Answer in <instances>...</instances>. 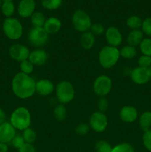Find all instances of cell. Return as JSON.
Returning <instances> with one entry per match:
<instances>
[{"label": "cell", "instance_id": "cell-43", "mask_svg": "<svg viewBox=\"0 0 151 152\" xmlns=\"http://www.w3.org/2000/svg\"><path fill=\"white\" fill-rule=\"evenodd\" d=\"M132 70L133 69L128 68V67H126V68H124V70H123V73H124L125 75H130L132 72Z\"/></svg>", "mask_w": 151, "mask_h": 152}, {"label": "cell", "instance_id": "cell-22", "mask_svg": "<svg viewBox=\"0 0 151 152\" xmlns=\"http://www.w3.org/2000/svg\"><path fill=\"white\" fill-rule=\"evenodd\" d=\"M30 22L33 28H43L46 22L45 16L41 12H34L30 16Z\"/></svg>", "mask_w": 151, "mask_h": 152}, {"label": "cell", "instance_id": "cell-4", "mask_svg": "<svg viewBox=\"0 0 151 152\" xmlns=\"http://www.w3.org/2000/svg\"><path fill=\"white\" fill-rule=\"evenodd\" d=\"M2 29L4 35L12 40L19 39L23 34V27L16 18H6L3 22Z\"/></svg>", "mask_w": 151, "mask_h": 152}, {"label": "cell", "instance_id": "cell-35", "mask_svg": "<svg viewBox=\"0 0 151 152\" xmlns=\"http://www.w3.org/2000/svg\"><path fill=\"white\" fill-rule=\"evenodd\" d=\"M90 32L94 36H100L105 33V28L103 25L100 23L92 24L90 28Z\"/></svg>", "mask_w": 151, "mask_h": 152}, {"label": "cell", "instance_id": "cell-44", "mask_svg": "<svg viewBox=\"0 0 151 152\" xmlns=\"http://www.w3.org/2000/svg\"><path fill=\"white\" fill-rule=\"evenodd\" d=\"M148 71H149V74H150V78H151V66L149 68H148Z\"/></svg>", "mask_w": 151, "mask_h": 152}, {"label": "cell", "instance_id": "cell-1", "mask_svg": "<svg viewBox=\"0 0 151 152\" xmlns=\"http://www.w3.org/2000/svg\"><path fill=\"white\" fill-rule=\"evenodd\" d=\"M15 96L20 99H28L36 92V81L30 75L19 72L13 77L11 83Z\"/></svg>", "mask_w": 151, "mask_h": 152}, {"label": "cell", "instance_id": "cell-30", "mask_svg": "<svg viewBox=\"0 0 151 152\" xmlns=\"http://www.w3.org/2000/svg\"><path fill=\"white\" fill-rule=\"evenodd\" d=\"M113 147L110 144L105 140H99L95 145V149L96 152H111Z\"/></svg>", "mask_w": 151, "mask_h": 152}, {"label": "cell", "instance_id": "cell-36", "mask_svg": "<svg viewBox=\"0 0 151 152\" xmlns=\"http://www.w3.org/2000/svg\"><path fill=\"white\" fill-rule=\"evenodd\" d=\"M142 141H143V144L145 148L148 151H151V129L144 132Z\"/></svg>", "mask_w": 151, "mask_h": 152}, {"label": "cell", "instance_id": "cell-26", "mask_svg": "<svg viewBox=\"0 0 151 152\" xmlns=\"http://www.w3.org/2000/svg\"><path fill=\"white\" fill-rule=\"evenodd\" d=\"M1 8L3 15L7 18L11 17L14 13L15 6L12 1H4L1 4Z\"/></svg>", "mask_w": 151, "mask_h": 152}, {"label": "cell", "instance_id": "cell-18", "mask_svg": "<svg viewBox=\"0 0 151 152\" xmlns=\"http://www.w3.org/2000/svg\"><path fill=\"white\" fill-rule=\"evenodd\" d=\"M62 27V22L58 18L51 16L46 19L44 25V29L48 34H55L59 32Z\"/></svg>", "mask_w": 151, "mask_h": 152}, {"label": "cell", "instance_id": "cell-15", "mask_svg": "<svg viewBox=\"0 0 151 152\" xmlns=\"http://www.w3.org/2000/svg\"><path fill=\"white\" fill-rule=\"evenodd\" d=\"M53 82L47 79H42L36 82V92L41 96H48L54 91Z\"/></svg>", "mask_w": 151, "mask_h": 152}, {"label": "cell", "instance_id": "cell-9", "mask_svg": "<svg viewBox=\"0 0 151 152\" xmlns=\"http://www.w3.org/2000/svg\"><path fill=\"white\" fill-rule=\"evenodd\" d=\"M108 121L107 116L101 111H96L91 114L89 120V126L94 132L101 133L105 132L107 127Z\"/></svg>", "mask_w": 151, "mask_h": 152}, {"label": "cell", "instance_id": "cell-39", "mask_svg": "<svg viewBox=\"0 0 151 152\" xmlns=\"http://www.w3.org/2000/svg\"><path fill=\"white\" fill-rule=\"evenodd\" d=\"M98 106H99V111L104 113L105 111H106L107 110L108 106H109L108 101L105 97H102L99 99V102H98Z\"/></svg>", "mask_w": 151, "mask_h": 152}, {"label": "cell", "instance_id": "cell-40", "mask_svg": "<svg viewBox=\"0 0 151 152\" xmlns=\"http://www.w3.org/2000/svg\"><path fill=\"white\" fill-rule=\"evenodd\" d=\"M19 152H36V148L33 144L25 142L19 149Z\"/></svg>", "mask_w": 151, "mask_h": 152}, {"label": "cell", "instance_id": "cell-6", "mask_svg": "<svg viewBox=\"0 0 151 152\" xmlns=\"http://www.w3.org/2000/svg\"><path fill=\"white\" fill-rule=\"evenodd\" d=\"M72 22L74 28L77 31L81 33L88 31L92 25L90 16L87 14V13L82 10H78L73 13L72 17Z\"/></svg>", "mask_w": 151, "mask_h": 152}, {"label": "cell", "instance_id": "cell-16", "mask_svg": "<svg viewBox=\"0 0 151 152\" xmlns=\"http://www.w3.org/2000/svg\"><path fill=\"white\" fill-rule=\"evenodd\" d=\"M28 59L33 65L41 66L47 62L48 55L47 52L42 49H36L30 53Z\"/></svg>", "mask_w": 151, "mask_h": 152}, {"label": "cell", "instance_id": "cell-31", "mask_svg": "<svg viewBox=\"0 0 151 152\" xmlns=\"http://www.w3.org/2000/svg\"><path fill=\"white\" fill-rule=\"evenodd\" d=\"M19 68H20L21 72L30 75L33 71L34 65L31 63V62L29 59H26V60H24L20 62Z\"/></svg>", "mask_w": 151, "mask_h": 152}, {"label": "cell", "instance_id": "cell-7", "mask_svg": "<svg viewBox=\"0 0 151 152\" xmlns=\"http://www.w3.org/2000/svg\"><path fill=\"white\" fill-rule=\"evenodd\" d=\"M112 88V80L107 75H101L93 83V91L98 96L104 97L110 93Z\"/></svg>", "mask_w": 151, "mask_h": 152}, {"label": "cell", "instance_id": "cell-11", "mask_svg": "<svg viewBox=\"0 0 151 152\" xmlns=\"http://www.w3.org/2000/svg\"><path fill=\"white\" fill-rule=\"evenodd\" d=\"M106 40L110 46L117 48L122 42V35L116 27H109L105 31Z\"/></svg>", "mask_w": 151, "mask_h": 152}, {"label": "cell", "instance_id": "cell-27", "mask_svg": "<svg viewBox=\"0 0 151 152\" xmlns=\"http://www.w3.org/2000/svg\"><path fill=\"white\" fill-rule=\"evenodd\" d=\"M139 48L142 53V55L151 56V39H143L139 45Z\"/></svg>", "mask_w": 151, "mask_h": 152}, {"label": "cell", "instance_id": "cell-28", "mask_svg": "<svg viewBox=\"0 0 151 152\" xmlns=\"http://www.w3.org/2000/svg\"><path fill=\"white\" fill-rule=\"evenodd\" d=\"M22 137L26 143L33 144L36 139V134L31 128H28L22 132Z\"/></svg>", "mask_w": 151, "mask_h": 152}, {"label": "cell", "instance_id": "cell-32", "mask_svg": "<svg viewBox=\"0 0 151 152\" xmlns=\"http://www.w3.org/2000/svg\"><path fill=\"white\" fill-rule=\"evenodd\" d=\"M111 152H135L133 147L127 142H123L113 147Z\"/></svg>", "mask_w": 151, "mask_h": 152}, {"label": "cell", "instance_id": "cell-25", "mask_svg": "<svg viewBox=\"0 0 151 152\" xmlns=\"http://www.w3.org/2000/svg\"><path fill=\"white\" fill-rule=\"evenodd\" d=\"M142 23L143 22L142 19L137 16H130L127 19V22H126L127 27L132 30H138L141 28L142 26Z\"/></svg>", "mask_w": 151, "mask_h": 152}, {"label": "cell", "instance_id": "cell-19", "mask_svg": "<svg viewBox=\"0 0 151 152\" xmlns=\"http://www.w3.org/2000/svg\"><path fill=\"white\" fill-rule=\"evenodd\" d=\"M144 33L140 29L138 30H132L129 33L128 36L127 37V42L128 43V45L136 47L139 45L143 39Z\"/></svg>", "mask_w": 151, "mask_h": 152}, {"label": "cell", "instance_id": "cell-33", "mask_svg": "<svg viewBox=\"0 0 151 152\" xmlns=\"http://www.w3.org/2000/svg\"><path fill=\"white\" fill-rule=\"evenodd\" d=\"M139 67L144 68H149L151 66V56L142 55L138 59Z\"/></svg>", "mask_w": 151, "mask_h": 152}, {"label": "cell", "instance_id": "cell-2", "mask_svg": "<svg viewBox=\"0 0 151 152\" xmlns=\"http://www.w3.org/2000/svg\"><path fill=\"white\" fill-rule=\"evenodd\" d=\"M10 123L16 130L24 131L30 128L31 115L29 110L25 107H19L12 112Z\"/></svg>", "mask_w": 151, "mask_h": 152}, {"label": "cell", "instance_id": "cell-14", "mask_svg": "<svg viewBox=\"0 0 151 152\" xmlns=\"http://www.w3.org/2000/svg\"><path fill=\"white\" fill-rule=\"evenodd\" d=\"M36 8L35 0H22L18 6V13L23 18L30 17Z\"/></svg>", "mask_w": 151, "mask_h": 152}, {"label": "cell", "instance_id": "cell-12", "mask_svg": "<svg viewBox=\"0 0 151 152\" xmlns=\"http://www.w3.org/2000/svg\"><path fill=\"white\" fill-rule=\"evenodd\" d=\"M130 77L132 81L137 85L146 84L151 79L148 68H144L141 67H137L132 70Z\"/></svg>", "mask_w": 151, "mask_h": 152}, {"label": "cell", "instance_id": "cell-20", "mask_svg": "<svg viewBox=\"0 0 151 152\" xmlns=\"http://www.w3.org/2000/svg\"><path fill=\"white\" fill-rule=\"evenodd\" d=\"M95 44V36L90 31L82 33L80 37V45L85 50H90Z\"/></svg>", "mask_w": 151, "mask_h": 152}, {"label": "cell", "instance_id": "cell-17", "mask_svg": "<svg viewBox=\"0 0 151 152\" xmlns=\"http://www.w3.org/2000/svg\"><path fill=\"white\" fill-rule=\"evenodd\" d=\"M119 117L124 123H133L138 118V111L135 107L125 105L120 110Z\"/></svg>", "mask_w": 151, "mask_h": 152}, {"label": "cell", "instance_id": "cell-13", "mask_svg": "<svg viewBox=\"0 0 151 152\" xmlns=\"http://www.w3.org/2000/svg\"><path fill=\"white\" fill-rule=\"evenodd\" d=\"M16 134L15 128L8 122L0 125V142L9 143Z\"/></svg>", "mask_w": 151, "mask_h": 152}, {"label": "cell", "instance_id": "cell-23", "mask_svg": "<svg viewBox=\"0 0 151 152\" xmlns=\"http://www.w3.org/2000/svg\"><path fill=\"white\" fill-rule=\"evenodd\" d=\"M120 52V56H122L123 58L126 59H131L134 58L137 54V51L135 47L130 45H126L123 47Z\"/></svg>", "mask_w": 151, "mask_h": 152}, {"label": "cell", "instance_id": "cell-38", "mask_svg": "<svg viewBox=\"0 0 151 152\" xmlns=\"http://www.w3.org/2000/svg\"><path fill=\"white\" fill-rule=\"evenodd\" d=\"M142 32L147 35L148 37H151V16L145 19L142 23Z\"/></svg>", "mask_w": 151, "mask_h": 152}, {"label": "cell", "instance_id": "cell-34", "mask_svg": "<svg viewBox=\"0 0 151 152\" xmlns=\"http://www.w3.org/2000/svg\"><path fill=\"white\" fill-rule=\"evenodd\" d=\"M76 133L79 136H84L90 131V126L85 123H79L75 129Z\"/></svg>", "mask_w": 151, "mask_h": 152}, {"label": "cell", "instance_id": "cell-8", "mask_svg": "<svg viewBox=\"0 0 151 152\" xmlns=\"http://www.w3.org/2000/svg\"><path fill=\"white\" fill-rule=\"evenodd\" d=\"M49 34L44 28H33V27L28 34V39L32 45L41 47L44 45L48 41Z\"/></svg>", "mask_w": 151, "mask_h": 152}, {"label": "cell", "instance_id": "cell-41", "mask_svg": "<svg viewBox=\"0 0 151 152\" xmlns=\"http://www.w3.org/2000/svg\"><path fill=\"white\" fill-rule=\"evenodd\" d=\"M6 120V114L3 109L0 108V125L2 124Z\"/></svg>", "mask_w": 151, "mask_h": 152}, {"label": "cell", "instance_id": "cell-24", "mask_svg": "<svg viewBox=\"0 0 151 152\" xmlns=\"http://www.w3.org/2000/svg\"><path fill=\"white\" fill-rule=\"evenodd\" d=\"M67 109L64 104H59L53 110V115L55 119L58 121H63L67 117Z\"/></svg>", "mask_w": 151, "mask_h": 152}, {"label": "cell", "instance_id": "cell-3", "mask_svg": "<svg viewBox=\"0 0 151 152\" xmlns=\"http://www.w3.org/2000/svg\"><path fill=\"white\" fill-rule=\"evenodd\" d=\"M119 58V50L117 48L113 46H105L99 52V63L101 66L105 69H109L115 66Z\"/></svg>", "mask_w": 151, "mask_h": 152}, {"label": "cell", "instance_id": "cell-5", "mask_svg": "<svg viewBox=\"0 0 151 152\" xmlns=\"http://www.w3.org/2000/svg\"><path fill=\"white\" fill-rule=\"evenodd\" d=\"M56 98L61 104H67L70 102L75 97V89L71 83L63 80L56 86Z\"/></svg>", "mask_w": 151, "mask_h": 152}, {"label": "cell", "instance_id": "cell-29", "mask_svg": "<svg viewBox=\"0 0 151 152\" xmlns=\"http://www.w3.org/2000/svg\"><path fill=\"white\" fill-rule=\"evenodd\" d=\"M62 0H41L43 7L47 10H56L61 6Z\"/></svg>", "mask_w": 151, "mask_h": 152}, {"label": "cell", "instance_id": "cell-42", "mask_svg": "<svg viewBox=\"0 0 151 152\" xmlns=\"http://www.w3.org/2000/svg\"><path fill=\"white\" fill-rule=\"evenodd\" d=\"M8 151V146L7 143L0 142V152H7Z\"/></svg>", "mask_w": 151, "mask_h": 152}, {"label": "cell", "instance_id": "cell-37", "mask_svg": "<svg viewBox=\"0 0 151 152\" xmlns=\"http://www.w3.org/2000/svg\"><path fill=\"white\" fill-rule=\"evenodd\" d=\"M10 143H11V145H13L15 148H17V149L19 150V148L25 143V140H24L23 137H22V135L17 134H16L15 135L14 137L13 138V140H11Z\"/></svg>", "mask_w": 151, "mask_h": 152}, {"label": "cell", "instance_id": "cell-21", "mask_svg": "<svg viewBox=\"0 0 151 152\" xmlns=\"http://www.w3.org/2000/svg\"><path fill=\"white\" fill-rule=\"evenodd\" d=\"M139 123L140 128L144 132L151 129V111L144 112L139 117Z\"/></svg>", "mask_w": 151, "mask_h": 152}, {"label": "cell", "instance_id": "cell-10", "mask_svg": "<svg viewBox=\"0 0 151 152\" xmlns=\"http://www.w3.org/2000/svg\"><path fill=\"white\" fill-rule=\"evenodd\" d=\"M8 53L13 60L21 62L28 59L30 52L29 48L24 45L14 44L9 48Z\"/></svg>", "mask_w": 151, "mask_h": 152}, {"label": "cell", "instance_id": "cell-45", "mask_svg": "<svg viewBox=\"0 0 151 152\" xmlns=\"http://www.w3.org/2000/svg\"><path fill=\"white\" fill-rule=\"evenodd\" d=\"M4 1H12L13 0H3Z\"/></svg>", "mask_w": 151, "mask_h": 152}, {"label": "cell", "instance_id": "cell-46", "mask_svg": "<svg viewBox=\"0 0 151 152\" xmlns=\"http://www.w3.org/2000/svg\"><path fill=\"white\" fill-rule=\"evenodd\" d=\"M1 0H0V7H1Z\"/></svg>", "mask_w": 151, "mask_h": 152}]
</instances>
